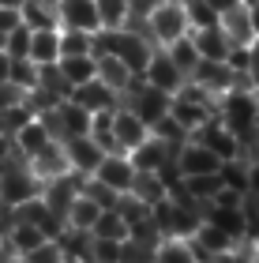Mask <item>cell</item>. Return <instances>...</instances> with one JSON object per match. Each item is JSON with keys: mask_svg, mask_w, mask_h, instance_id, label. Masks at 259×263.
<instances>
[{"mask_svg": "<svg viewBox=\"0 0 259 263\" xmlns=\"http://www.w3.org/2000/svg\"><path fill=\"white\" fill-rule=\"evenodd\" d=\"M233 4H252V0H233Z\"/></svg>", "mask_w": 259, "mask_h": 263, "instance_id": "49", "label": "cell"}, {"mask_svg": "<svg viewBox=\"0 0 259 263\" xmlns=\"http://www.w3.org/2000/svg\"><path fill=\"white\" fill-rule=\"evenodd\" d=\"M128 158H132L135 173H162V170L176 158V151L169 147V143H162L158 136H147L132 154H128Z\"/></svg>", "mask_w": 259, "mask_h": 263, "instance_id": "11", "label": "cell"}, {"mask_svg": "<svg viewBox=\"0 0 259 263\" xmlns=\"http://www.w3.org/2000/svg\"><path fill=\"white\" fill-rule=\"evenodd\" d=\"M19 263H64V252H61V245H56V241H45V245L34 248V252H27Z\"/></svg>", "mask_w": 259, "mask_h": 263, "instance_id": "38", "label": "cell"}, {"mask_svg": "<svg viewBox=\"0 0 259 263\" xmlns=\"http://www.w3.org/2000/svg\"><path fill=\"white\" fill-rule=\"evenodd\" d=\"M181 184H184V192L192 196L195 203H203V207L222 192V177H218V173H207V177H184Z\"/></svg>", "mask_w": 259, "mask_h": 263, "instance_id": "29", "label": "cell"}, {"mask_svg": "<svg viewBox=\"0 0 259 263\" xmlns=\"http://www.w3.org/2000/svg\"><path fill=\"white\" fill-rule=\"evenodd\" d=\"M188 23H192V34L195 30H207V27H218V11L207 4V0H188Z\"/></svg>", "mask_w": 259, "mask_h": 263, "instance_id": "33", "label": "cell"}, {"mask_svg": "<svg viewBox=\"0 0 259 263\" xmlns=\"http://www.w3.org/2000/svg\"><path fill=\"white\" fill-rule=\"evenodd\" d=\"M154 252H158V248H150V245L124 241L121 245V263H154Z\"/></svg>", "mask_w": 259, "mask_h": 263, "instance_id": "37", "label": "cell"}, {"mask_svg": "<svg viewBox=\"0 0 259 263\" xmlns=\"http://www.w3.org/2000/svg\"><path fill=\"white\" fill-rule=\"evenodd\" d=\"M255 259H259V245H255Z\"/></svg>", "mask_w": 259, "mask_h": 263, "instance_id": "51", "label": "cell"}, {"mask_svg": "<svg viewBox=\"0 0 259 263\" xmlns=\"http://www.w3.org/2000/svg\"><path fill=\"white\" fill-rule=\"evenodd\" d=\"M195 49H199V61H226L229 57V38L222 34V27H207V30H195L192 34Z\"/></svg>", "mask_w": 259, "mask_h": 263, "instance_id": "21", "label": "cell"}, {"mask_svg": "<svg viewBox=\"0 0 259 263\" xmlns=\"http://www.w3.org/2000/svg\"><path fill=\"white\" fill-rule=\"evenodd\" d=\"M4 53L11 57V61H30V30L27 27H15L4 38Z\"/></svg>", "mask_w": 259, "mask_h": 263, "instance_id": "35", "label": "cell"}, {"mask_svg": "<svg viewBox=\"0 0 259 263\" xmlns=\"http://www.w3.org/2000/svg\"><path fill=\"white\" fill-rule=\"evenodd\" d=\"M64 263H87V259H79V256H64Z\"/></svg>", "mask_w": 259, "mask_h": 263, "instance_id": "48", "label": "cell"}, {"mask_svg": "<svg viewBox=\"0 0 259 263\" xmlns=\"http://www.w3.org/2000/svg\"><path fill=\"white\" fill-rule=\"evenodd\" d=\"M72 102H79L87 113H102V109H116V105H121V94H113L102 79H90V83L72 90Z\"/></svg>", "mask_w": 259, "mask_h": 263, "instance_id": "18", "label": "cell"}, {"mask_svg": "<svg viewBox=\"0 0 259 263\" xmlns=\"http://www.w3.org/2000/svg\"><path fill=\"white\" fill-rule=\"evenodd\" d=\"M15 27H23V15H19L15 8H0V34L8 38V34L15 30Z\"/></svg>", "mask_w": 259, "mask_h": 263, "instance_id": "40", "label": "cell"}, {"mask_svg": "<svg viewBox=\"0 0 259 263\" xmlns=\"http://www.w3.org/2000/svg\"><path fill=\"white\" fill-rule=\"evenodd\" d=\"M61 57H94V34L61 30Z\"/></svg>", "mask_w": 259, "mask_h": 263, "instance_id": "31", "label": "cell"}, {"mask_svg": "<svg viewBox=\"0 0 259 263\" xmlns=\"http://www.w3.org/2000/svg\"><path fill=\"white\" fill-rule=\"evenodd\" d=\"M94 181L113 188L116 196H128L135 184V165L128 154H105V158L98 162V170H94Z\"/></svg>", "mask_w": 259, "mask_h": 263, "instance_id": "6", "label": "cell"}, {"mask_svg": "<svg viewBox=\"0 0 259 263\" xmlns=\"http://www.w3.org/2000/svg\"><path fill=\"white\" fill-rule=\"evenodd\" d=\"M42 4H56V0H42Z\"/></svg>", "mask_w": 259, "mask_h": 263, "instance_id": "50", "label": "cell"}, {"mask_svg": "<svg viewBox=\"0 0 259 263\" xmlns=\"http://www.w3.org/2000/svg\"><path fill=\"white\" fill-rule=\"evenodd\" d=\"M248 196H259V154L248 162Z\"/></svg>", "mask_w": 259, "mask_h": 263, "instance_id": "42", "label": "cell"}, {"mask_svg": "<svg viewBox=\"0 0 259 263\" xmlns=\"http://www.w3.org/2000/svg\"><path fill=\"white\" fill-rule=\"evenodd\" d=\"M154 263H199L192 241H176V237H166L154 252Z\"/></svg>", "mask_w": 259, "mask_h": 263, "instance_id": "28", "label": "cell"}, {"mask_svg": "<svg viewBox=\"0 0 259 263\" xmlns=\"http://www.w3.org/2000/svg\"><path fill=\"white\" fill-rule=\"evenodd\" d=\"M42 196V181L30 173V165L23 158H11L4 170H0V203L8 207H23L27 199Z\"/></svg>", "mask_w": 259, "mask_h": 263, "instance_id": "2", "label": "cell"}, {"mask_svg": "<svg viewBox=\"0 0 259 263\" xmlns=\"http://www.w3.org/2000/svg\"><path fill=\"white\" fill-rule=\"evenodd\" d=\"M248 8V19H252V30H255V42H259V0H252V4H244Z\"/></svg>", "mask_w": 259, "mask_h": 263, "instance_id": "44", "label": "cell"}, {"mask_svg": "<svg viewBox=\"0 0 259 263\" xmlns=\"http://www.w3.org/2000/svg\"><path fill=\"white\" fill-rule=\"evenodd\" d=\"M192 34V23H188V8L176 4V0H154L147 8V38L154 42V49L162 45H173Z\"/></svg>", "mask_w": 259, "mask_h": 263, "instance_id": "1", "label": "cell"}, {"mask_svg": "<svg viewBox=\"0 0 259 263\" xmlns=\"http://www.w3.org/2000/svg\"><path fill=\"white\" fill-rule=\"evenodd\" d=\"M169 117L188 132V139H192V132H195V128H203L210 117H214V105H207V102H192V98H184V94H173V98H169Z\"/></svg>", "mask_w": 259, "mask_h": 263, "instance_id": "14", "label": "cell"}, {"mask_svg": "<svg viewBox=\"0 0 259 263\" xmlns=\"http://www.w3.org/2000/svg\"><path fill=\"white\" fill-rule=\"evenodd\" d=\"M30 61L38 68L61 61V30H30Z\"/></svg>", "mask_w": 259, "mask_h": 263, "instance_id": "22", "label": "cell"}, {"mask_svg": "<svg viewBox=\"0 0 259 263\" xmlns=\"http://www.w3.org/2000/svg\"><path fill=\"white\" fill-rule=\"evenodd\" d=\"M8 68H11V57H8V53H0V83L8 79Z\"/></svg>", "mask_w": 259, "mask_h": 263, "instance_id": "45", "label": "cell"}, {"mask_svg": "<svg viewBox=\"0 0 259 263\" xmlns=\"http://www.w3.org/2000/svg\"><path fill=\"white\" fill-rule=\"evenodd\" d=\"M8 83H15L19 90H34L38 87V64L34 61H11V68H8Z\"/></svg>", "mask_w": 259, "mask_h": 263, "instance_id": "32", "label": "cell"}, {"mask_svg": "<svg viewBox=\"0 0 259 263\" xmlns=\"http://www.w3.org/2000/svg\"><path fill=\"white\" fill-rule=\"evenodd\" d=\"M135 8L132 0H98V19H102V30H124L132 23Z\"/></svg>", "mask_w": 259, "mask_h": 263, "instance_id": "25", "label": "cell"}, {"mask_svg": "<svg viewBox=\"0 0 259 263\" xmlns=\"http://www.w3.org/2000/svg\"><path fill=\"white\" fill-rule=\"evenodd\" d=\"M19 15H23V27H27V30H61L56 8L42 4V0H27V4L19 8Z\"/></svg>", "mask_w": 259, "mask_h": 263, "instance_id": "24", "label": "cell"}, {"mask_svg": "<svg viewBox=\"0 0 259 263\" xmlns=\"http://www.w3.org/2000/svg\"><path fill=\"white\" fill-rule=\"evenodd\" d=\"M143 83H150L154 90H162V94H169V98H173V94L188 83V76L169 61V53H166V49H154V53H150L147 71H143Z\"/></svg>", "mask_w": 259, "mask_h": 263, "instance_id": "7", "label": "cell"}, {"mask_svg": "<svg viewBox=\"0 0 259 263\" xmlns=\"http://www.w3.org/2000/svg\"><path fill=\"white\" fill-rule=\"evenodd\" d=\"M121 105H124V109H132L147 128H154L162 117H169V94L154 90V87H150V83H143V79L132 83V90L121 98Z\"/></svg>", "mask_w": 259, "mask_h": 263, "instance_id": "3", "label": "cell"}, {"mask_svg": "<svg viewBox=\"0 0 259 263\" xmlns=\"http://www.w3.org/2000/svg\"><path fill=\"white\" fill-rule=\"evenodd\" d=\"M23 4H27V0H0V8H15V11H19Z\"/></svg>", "mask_w": 259, "mask_h": 263, "instance_id": "46", "label": "cell"}, {"mask_svg": "<svg viewBox=\"0 0 259 263\" xmlns=\"http://www.w3.org/2000/svg\"><path fill=\"white\" fill-rule=\"evenodd\" d=\"M56 68H61V76L72 90L90 83V79H98V57H61Z\"/></svg>", "mask_w": 259, "mask_h": 263, "instance_id": "19", "label": "cell"}, {"mask_svg": "<svg viewBox=\"0 0 259 263\" xmlns=\"http://www.w3.org/2000/svg\"><path fill=\"white\" fill-rule=\"evenodd\" d=\"M176 4H188V0H176Z\"/></svg>", "mask_w": 259, "mask_h": 263, "instance_id": "52", "label": "cell"}, {"mask_svg": "<svg viewBox=\"0 0 259 263\" xmlns=\"http://www.w3.org/2000/svg\"><path fill=\"white\" fill-rule=\"evenodd\" d=\"M27 121H34V109H30L27 102H23V105H11V109H0V132H4L8 139L15 136Z\"/></svg>", "mask_w": 259, "mask_h": 263, "instance_id": "34", "label": "cell"}, {"mask_svg": "<svg viewBox=\"0 0 259 263\" xmlns=\"http://www.w3.org/2000/svg\"><path fill=\"white\" fill-rule=\"evenodd\" d=\"M98 214H102V207L94 199H87L83 192L75 196V203L68 207V214H64V222L72 226V230H83V233H90L94 230V222H98Z\"/></svg>", "mask_w": 259, "mask_h": 263, "instance_id": "26", "label": "cell"}, {"mask_svg": "<svg viewBox=\"0 0 259 263\" xmlns=\"http://www.w3.org/2000/svg\"><path fill=\"white\" fill-rule=\"evenodd\" d=\"M94 241H128V222L121 218V211H102L98 214V222H94V230H90Z\"/></svg>", "mask_w": 259, "mask_h": 263, "instance_id": "27", "label": "cell"}, {"mask_svg": "<svg viewBox=\"0 0 259 263\" xmlns=\"http://www.w3.org/2000/svg\"><path fill=\"white\" fill-rule=\"evenodd\" d=\"M0 263H15V259H11V256L4 252V248H0Z\"/></svg>", "mask_w": 259, "mask_h": 263, "instance_id": "47", "label": "cell"}, {"mask_svg": "<svg viewBox=\"0 0 259 263\" xmlns=\"http://www.w3.org/2000/svg\"><path fill=\"white\" fill-rule=\"evenodd\" d=\"M147 136H150V128L139 121L132 109L116 105V113H113V139H116V151H121V154H132Z\"/></svg>", "mask_w": 259, "mask_h": 263, "instance_id": "12", "label": "cell"}, {"mask_svg": "<svg viewBox=\"0 0 259 263\" xmlns=\"http://www.w3.org/2000/svg\"><path fill=\"white\" fill-rule=\"evenodd\" d=\"M132 196H135L139 203H143V207H158L162 199H169V184L162 181L158 173H135Z\"/></svg>", "mask_w": 259, "mask_h": 263, "instance_id": "23", "label": "cell"}, {"mask_svg": "<svg viewBox=\"0 0 259 263\" xmlns=\"http://www.w3.org/2000/svg\"><path fill=\"white\" fill-rule=\"evenodd\" d=\"M124 241H90V263H121Z\"/></svg>", "mask_w": 259, "mask_h": 263, "instance_id": "36", "label": "cell"}, {"mask_svg": "<svg viewBox=\"0 0 259 263\" xmlns=\"http://www.w3.org/2000/svg\"><path fill=\"white\" fill-rule=\"evenodd\" d=\"M83 181H87V177H79V173H64V177H56V181H45V184H42V199H45V207L64 218L68 207L75 203V196L83 192Z\"/></svg>", "mask_w": 259, "mask_h": 263, "instance_id": "8", "label": "cell"}, {"mask_svg": "<svg viewBox=\"0 0 259 263\" xmlns=\"http://www.w3.org/2000/svg\"><path fill=\"white\" fill-rule=\"evenodd\" d=\"M188 79L199 83V87H207L210 94H214V98H222L226 90L237 87V76H233V68H229L226 61H199L195 71H192Z\"/></svg>", "mask_w": 259, "mask_h": 263, "instance_id": "13", "label": "cell"}, {"mask_svg": "<svg viewBox=\"0 0 259 263\" xmlns=\"http://www.w3.org/2000/svg\"><path fill=\"white\" fill-rule=\"evenodd\" d=\"M49 143H56L53 139V132L45 128V121L42 117H34V121H27L15 136H11V151H15V158H23V162H30L34 154H42Z\"/></svg>", "mask_w": 259, "mask_h": 263, "instance_id": "9", "label": "cell"}, {"mask_svg": "<svg viewBox=\"0 0 259 263\" xmlns=\"http://www.w3.org/2000/svg\"><path fill=\"white\" fill-rule=\"evenodd\" d=\"M56 23L61 30H83V34H98L102 19H98V0H56Z\"/></svg>", "mask_w": 259, "mask_h": 263, "instance_id": "5", "label": "cell"}, {"mask_svg": "<svg viewBox=\"0 0 259 263\" xmlns=\"http://www.w3.org/2000/svg\"><path fill=\"white\" fill-rule=\"evenodd\" d=\"M64 154H68V165H72V173H79V177H94L98 162L105 158V151H102L90 136L68 139V143H64Z\"/></svg>", "mask_w": 259, "mask_h": 263, "instance_id": "15", "label": "cell"}, {"mask_svg": "<svg viewBox=\"0 0 259 263\" xmlns=\"http://www.w3.org/2000/svg\"><path fill=\"white\" fill-rule=\"evenodd\" d=\"M176 173H181V181L184 177H207V173H218L222 170V162L210 154L207 147H199L195 139H188L181 151H176Z\"/></svg>", "mask_w": 259, "mask_h": 263, "instance_id": "10", "label": "cell"}, {"mask_svg": "<svg viewBox=\"0 0 259 263\" xmlns=\"http://www.w3.org/2000/svg\"><path fill=\"white\" fill-rule=\"evenodd\" d=\"M11 158H15V151H11V139L4 136V132H0V170H4Z\"/></svg>", "mask_w": 259, "mask_h": 263, "instance_id": "43", "label": "cell"}, {"mask_svg": "<svg viewBox=\"0 0 259 263\" xmlns=\"http://www.w3.org/2000/svg\"><path fill=\"white\" fill-rule=\"evenodd\" d=\"M218 27L229 38V45H255V30H252V19H248V8L244 4L226 8L218 15Z\"/></svg>", "mask_w": 259, "mask_h": 263, "instance_id": "17", "label": "cell"}, {"mask_svg": "<svg viewBox=\"0 0 259 263\" xmlns=\"http://www.w3.org/2000/svg\"><path fill=\"white\" fill-rule=\"evenodd\" d=\"M192 139L199 143V147H207L210 154H214L218 162H233V158H244V151H241V139L233 136V132L218 121V117H210V121L203 128H195L192 132ZM248 162V158H244Z\"/></svg>", "mask_w": 259, "mask_h": 263, "instance_id": "4", "label": "cell"}, {"mask_svg": "<svg viewBox=\"0 0 259 263\" xmlns=\"http://www.w3.org/2000/svg\"><path fill=\"white\" fill-rule=\"evenodd\" d=\"M15 226V207H8V203H0V241L8 237V230Z\"/></svg>", "mask_w": 259, "mask_h": 263, "instance_id": "41", "label": "cell"}, {"mask_svg": "<svg viewBox=\"0 0 259 263\" xmlns=\"http://www.w3.org/2000/svg\"><path fill=\"white\" fill-rule=\"evenodd\" d=\"M162 49L169 53V61L181 68L184 76H192V71H195V64H199V49H195L192 34H188V38H181V42H173V45H162Z\"/></svg>", "mask_w": 259, "mask_h": 263, "instance_id": "30", "label": "cell"}, {"mask_svg": "<svg viewBox=\"0 0 259 263\" xmlns=\"http://www.w3.org/2000/svg\"><path fill=\"white\" fill-rule=\"evenodd\" d=\"M27 102V90H19L15 83H0V109H11V105H23Z\"/></svg>", "mask_w": 259, "mask_h": 263, "instance_id": "39", "label": "cell"}, {"mask_svg": "<svg viewBox=\"0 0 259 263\" xmlns=\"http://www.w3.org/2000/svg\"><path fill=\"white\" fill-rule=\"evenodd\" d=\"M30 165V173L38 177V181H56V177H64V173H72V165H68V154H64V143H49L42 154H34V158L27 162Z\"/></svg>", "mask_w": 259, "mask_h": 263, "instance_id": "16", "label": "cell"}, {"mask_svg": "<svg viewBox=\"0 0 259 263\" xmlns=\"http://www.w3.org/2000/svg\"><path fill=\"white\" fill-rule=\"evenodd\" d=\"M98 79H102L113 94H121V98H124L139 76H132V71H128L121 61H116V57H98Z\"/></svg>", "mask_w": 259, "mask_h": 263, "instance_id": "20", "label": "cell"}]
</instances>
